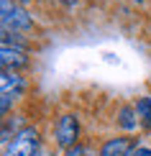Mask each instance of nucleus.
<instances>
[{"label":"nucleus","instance_id":"f257e3e1","mask_svg":"<svg viewBox=\"0 0 151 156\" xmlns=\"http://www.w3.org/2000/svg\"><path fill=\"white\" fill-rule=\"evenodd\" d=\"M0 23L5 34H31L36 28V21L28 8L18 5L16 0H0Z\"/></svg>","mask_w":151,"mask_h":156},{"label":"nucleus","instance_id":"f03ea898","mask_svg":"<svg viewBox=\"0 0 151 156\" xmlns=\"http://www.w3.org/2000/svg\"><path fill=\"white\" fill-rule=\"evenodd\" d=\"M80 133H82V126H80V115L77 113H62L54 123V144L56 148L62 151H69L72 146L80 144Z\"/></svg>","mask_w":151,"mask_h":156},{"label":"nucleus","instance_id":"7ed1b4c3","mask_svg":"<svg viewBox=\"0 0 151 156\" xmlns=\"http://www.w3.org/2000/svg\"><path fill=\"white\" fill-rule=\"evenodd\" d=\"M41 148V131L36 126H26L21 133L13 136L8 146H3V156H38Z\"/></svg>","mask_w":151,"mask_h":156},{"label":"nucleus","instance_id":"20e7f679","mask_svg":"<svg viewBox=\"0 0 151 156\" xmlns=\"http://www.w3.org/2000/svg\"><path fill=\"white\" fill-rule=\"evenodd\" d=\"M31 64V56L26 49H18V46H5L0 49V67L3 72H21Z\"/></svg>","mask_w":151,"mask_h":156},{"label":"nucleus","instance_id":"39448f33","mask_svg":"<svg viewBox=\"0 0 151 156\" xmlns=\"http://www.w3.org/2000/svg\"><path fill=\"white\" fill-rule=\"evenodd\" d=\"M136 146H138V141L131 138V136H110L102 141L97 156H128Z\"/></svg>","mask_w":151,"mask_h":156},{"label":"nucleus","instance_id":"423d86ee","mask_svg":"<svg viewBox=\"0 0 151 156\" xmlns=\"http://www.w3.org/2000/svg\"><path fill=\"white\" fill-rule=\"evenodd\" d=\"M115 126L126 133H133L141 128V120H138V113H136V105L131 102H123L120 108L115 110Z\"/></svg>","mask_w":151,"mask_h":156},{"label":"nucleus","instance_id":"0eeeda50","mask_svg":"<svg viewBox=\"0 0 151 156\" xmlns=\"http://www.w3.org/2000/svg\"><path fill=\"white\" fill-rule=\"evenodd\" d=\"M0 87H3V95H13L18 100L28 90V82L21 72H3L0 74Z\"/></svg>","mask_w":151,"mask_h":156},{"label":"nucleus","instance_id":"6e6552de","mask_svg":"<svg viewBox=\"0 0 151 156\" xmlns=\"http://www.w3.org/2000/svg\"><path fill=\"white\" fill-rule=\"evenodd\" d=\"M133 105H136V113H138V120H141V131L151 133V97L141 95V97H136Z\"/></svg>","mask_w":151,"mask_h":156},{"label":"nucleus","instance_id":"1a4fd4ad","mask_svg":"<svg viewBox=\"0 0 151 156\" xmlns=\"http://www.w3.org/2000/svg\"><path fill=\"white\" fill-rule=\"evenodd\" d=\"M13 102H16V97H13V95H3V97H0V113H3V118H8V115H10Z\"/></svg>","mask_w":151,"mask_h":156},{"label":"nucleus","instance_id":"9d476101","mask_svg":"<svg viewBox=\"0 0 151 156\" xmlns=\"http://www.w3.org/2000/svg\"><path fill=\"white\" fill-rule=\"evenodd\" d=\"M64 156H90V154H87V148L82 144H77V146H72L69 151H64Z\"/></svg>","mask_w":151,"mask_h":156},{"label":"nucleus","instance_id":"9b49d317","mask_svg":"<svg viewBox=\"0 0 151 156\" xmlns=\"http://www.w3.org/2000/svg\"><path fill=\"white\" fill-rule=\"evenodd\" d=\"M128 156H151V148H149V146H143V144H138Z\"/></svg>","mask_w":151,"mask_h":156},{"label":"nucleus","instance_id":"f8f14e48","mask_svg":"<svg viewBox=\"0 0 151 156\" xmlns=\"http://www.w3.org/2000/svg\"><path fill=\"white\" fill-rule=\"evenodd\" d=\"M56 3H59V5H64V8H69V10H72V8H77V5H80V0H56Z\"/></svg>","mask_w":151,"mask_h":156},{"label":"nucleus","instance_id":"ddd939ff","mask_svg":"<svg viewBox=\"0 0 151 156\" xmlns=\"http://www.w3.org/2000/svg\"><path fill=\"white\" fill-rule=\"evenodd\" d=\"M16 3H18V5H23V8H28V5H31V3H36V0H16Z\"/></svg>","mask_w":151,"mask_h":156},{"label":"nucleus","instance_id":"4468645a","mask_svg":"<svg viewBox=\"0 0 151 156\" xmlns=\"http://www.w3.org/2000/svg\"><path fill=\"white\" fill-rule=\"evenodd\" d=\"M133 3H136V5H143V0H133Z\"/></svg>","mask_w":151,"mask_h":156},{"label":"nucleus","instance_id":"2eb2a0df","mask_svg":"<svg viewBox=\"0 0 151 156\" xmlns=\"http://www.w3.org/2000/svg\"><path fill=\"white\" fill-rule=\"evenodd\" d=\"M36 3H41V0H36Z\"/></svg>","mask_w":151,"mask_h":156}]
</instances>
